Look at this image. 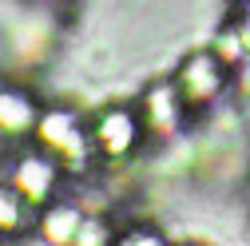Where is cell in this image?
I'll return each instance as SVG.
<instances>
[{"label": "cell", "mask_w": 250, "mask_h": 246, "mask_svg": "<svg viewBox=\"0 0 250 246\" xmlns=\"http://www.w3.org/2000/svg\"><path fill=\"white\" fill-rule=\"evenodd\" d=\"M227 83V60L218 52H195L183 60V68L175 72V96L183 100V107H199L210 103Z\"/></svg>", "instance_id": "cell-1"}, {"label": "cell", "mask_w": 250, "mask_h": 246, "mask_svg": "<svg viewBox=\"0 0 250 246\" xmlns=\"http://www.w3.org/2000/svg\"><path fill=\"white\" fill-rule=\"evenodd\" d=\"M91 139H96L100 155L123 159V155H131V147H135V139H139V119H135L131 111H123V107L104 111V115L96 119V127H91Z\"/></svg>", "instance_id": "cell-2"}, {"label": "cell", "mask_w": 250, "mask_h": 246, "mask_svg": "<svg viewBox=\"0 0 250 246\" xmlns=\"http://www.w3.org/2000/svg\"><path fill=\"white\" fill-rule=\"evenodd\" d=\"M40 135H44L48 147L60 151V155H72V159H76V155L87 151V135H83V127H80V119L68 115V111L44 115V119H40Z\"/></svg>", "instance_id": "cell-3"}, {"label": "cell", "mask_w": 250, "mask_h": 246, "mask_svg": "<svg viewBox=\"0 0 250 246\" xmlns=\"http://www.w3.org/2000/svg\"><path fill=\"white\" fill-rule=\"evenodd\" d=\"M12 187L24 191L32 203H40V199L56 187V167H52V159H48V155H24V159L16 163V171H12Z\"/></svg>", "instance_id": "cell-4"}, {"label": "cell", "mask_w": 250, "mask_h": 246, "mask_svg": "<svg viewBox=\"0 0 250 246\" xmlns=\"http://www.w3.org/2000/svg\"><path fill=\"white\" fill-rule=\"evenodd\" d=\"M179 111H183V100L175 96L171 83H163V87H155L151 96L143 100V127H151V131H171L175 123H179Z\"/></svg>", "instance_id": "cell-5"}, {"label": "cell", "mask_w": 250, "mask_h": 246, "mask_svg": "<svg viewBox=\"0 0 250 246\" xmlns=\"http://www.w3.org/2000/svg\"><path fill=\"white\" fill-rule=\"evenodd\" d=\"M36 223V203L16 187H0V234L28 230Z\"/></svg>", "instance_id": "cell-6"}, {"label": "cell", "mask_w": 250, "mask_h": 246, "mask_svg": "<svg viewBox=\"0 0 250 246\" xmlns=\"http://www.w3.org/2000/svg\"><path fill=\"white\" fill-rule=\"evenodd\" d=\"M80 223H83V214H80L76 206H56V210H48L44 219H40L44 238H48L52 246H72V242H76Z\"/></svg>", "instance_id": "cell-7"}, {"label": "cell", "mask_w": 250, "mask_h": 246, "mask_svg": "<svg viewBox=\"0 0 250 246\" xmlns=\"http://www.w3.org/2000/svg\"><path fill=\"white\" fill-rule=\"evenodd\" d=\"M32 123H36L32 103H28L24 96H16V91L0 87V127L4 131H28Z\"/></svg>", "instance_id": "cell-8"}, {"label": "cell", "mask_w": 250, "mask_h": 246, "mask_svg": "<svg viewBox=\"0 0 250 246\" xmlns=\"http://www.w3.org/2000/svg\"><path fill=\"white\" fill-rule=\"evenodd\" d=\"M107 242H111L107 223L100 219V214H83V223H80V230H76V242H72V246H107Z\"/></svg>", "instance_id": "cell-9"}, {"label": "cell", "mask_w": 250, "mask_h": 246, "mask_svg": "<svg viewBox=\"0 0 250 246\" xmlns=\"http://www.w3.org/2000/svg\"><path fill=\"white\" fill-rule=\"evenodd\" d=\"M115 246H167L155 230H147V226H135V230H127V234H119V242Z\"/></svg>", "instance_id": "cell-10"}]
</instances>
